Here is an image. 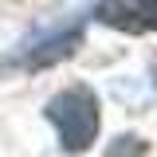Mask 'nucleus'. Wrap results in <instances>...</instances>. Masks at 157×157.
Returning <instances> with one entry per match:
<instances>
[{
  "label": "nucleus",
  "mask_w": 157,
  "mask_h": 157,
  "mask_svg": "<svg viewBox=\"0 0 157 157\" xmlns=\"http://www.w3.org/2000/svg\"><path fill=\"white\" fill-rule=\"evenodd\" d=\"M43 114L55 126V137H59V149L63 153H86L98 141V126H102L98 94L90 86H82V82L51 94L47 106H43Z\"/></svg>",
  "instance_id": "obj_1"
},
{
  "label": "nucleus",
  "mask_w": 157,
  "mask_h": 157,
  "mask_svg": "<svg viewBox=\"0 0 157 157\" xmlns=\"http://www.w3.org/2000/svg\"><path fill=\"white\" fill-rule=\"evenodd\" d=\"M90 16L126 36H149L157 32V0H98Z\"/></svg>",
  "instance_id": "obj_3"
},
{
  "label": "nucleus",
  "mask_w": 157,
  "mask_h": 157,
  "mask_svg": "<svg viewBox=\"0 0 157 157\" xmlns=\"http://www.w3.org/2000/svg\"><path fill=\"white\" fill-rule=\"evenodd\" d=\"M82 47V20L55 24V28H39L36 36H28L12 55L0 63V71H43L59 59H71Z\"/></svg>",
  "instance_id": "obj_2"
}]
</instances>
